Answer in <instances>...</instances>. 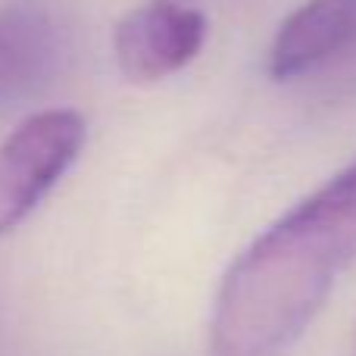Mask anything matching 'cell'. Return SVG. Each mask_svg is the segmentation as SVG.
Wrapping results in <instances>:
<instances>
[{"label": "cell", "mask_w": 356, "mask_h": 356, "mask_svg": "<svg viewBox=\"0 0 356 356\" xmlns=\"http://www.w3.org/2000/svg\"><path fill=\"white\" fill-rule=\"evenodd\" d=\"M356 263V160L275 219L222 275L209 356H282Z\"/></svg>", "instance_id": "cell-1"}, {"label": "cell", "mask_w": 356, "mask_h": 356, "mask_svg": "<svg viewBox=\"0 0 356 356\" xmlns=\"http://www.w3.org/2000/svg\"><path fill=\"white\" fill-rule=\"evenodd\" d=\"M88 138L75 110H41L0 141V234L19 228L72 169Z\"/></svg>", "instance_id": "cell-2"}, {"label": "cell", "mask_w": 356, "mask_h": 356, "mask_svg": "<svg viewBox=\"0 0 356 356\" xmlns=\"http://www.w3.org/2000/svg\"><path fill=\"white\" fill-rule=\"evenodd\" d=\"M72 50L69 22L50 0L0 3V116L41 97Z\"/></svg>", "instance_id": "cell-3"}, {"label": "cell", "mask_w": 356, "mask_h": 356, "mask_svg": "<svg viewBox=\"0 0 356 356\" xmlns=\"http://www.w3.org/2000/svg\"><path fill=\"white\" fill-rule=\"evenodd\" d=\"M207 41V16L181 3H144L113 29V56L129 81H160L184 69Z\"/></svg>", "instance_id": "cell-4"}, {"label": "cell", "mask_w": 356, "mask_h": 356, "mask_svg": "<svg viewBox=\"0 0 356 356\" xmlns=\"http://www.w3.org/2000/svg\"><path fill=\"white\" fill-rule=\"evenodd\" d=\"M356 63V0H303L266 54L275 81H303Z\"/></svg>", "instance_id": "cell-5"}]
</instances>
